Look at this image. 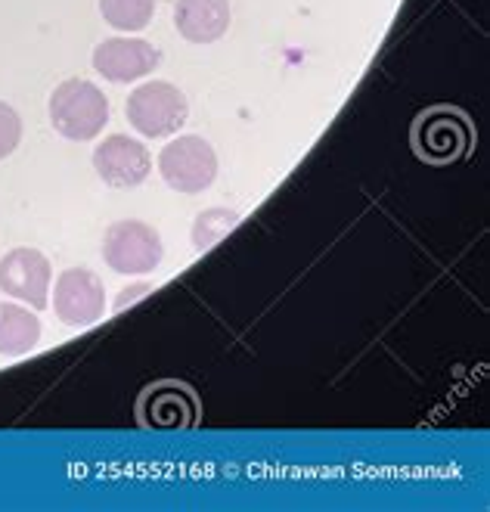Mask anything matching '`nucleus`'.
Listing matches in <instances>:
<instances>
[{"label":"nucleus","mask_w":490,"mask_h":512,"mask_svg":"<svg viewBox=\"0 0 490 512\" xmlns=\"http://www.w3.org/2000/svg\"><path fill=\"white\" fill-rule=\"evenodd\" d=\"M50 125L75 143L97 140L109 125V100L97 84L69 78L50 94Z\"/></svg>","instance_id":"1"},{"label":"nucleus","mask_w":490,"mask_h":512,"mask_svg":"<svg viewBox=\"0 0 490 512\" xmlns=\"http://www.w3.org/2000/svg\"><path fill=\"white\" fill-rule=\"evenodd\" d=\"M128 122L143 137H171L190 118V103L171 81H146L125 103Z\"/></svg>","instance_id":"2"},{"label":"nucleus","mask_w":490,"mask_h":512,"mask_svg":"<svg viewBox=\"0 0 490 512\" xmlns=\"http://www.w3.org/2000/svg\"><path fill=\"white\" fill-rule=\"evenodd\" d=\"M159 171L171 190L193 196L214 184V177H218V153H214L208 140L196 134L177 137L174 143H165V149L159 153Z\"/></svg>","instance_id":"3"},{"label":"nucleus","mask_w":490,"mask_h":512,"mask_svg":"<svg viewBox=\"0 0 490 512\" xmlns=\"http://www.w3.org/2000/svg\"><path fill=\"white\" fill-rule=\"evenodd\" d=\"M162 255L159 230L143 221H115L103 236V258L115 274H149L162 264Z\"/></svg>","instance_id":"4"},{"label":"nucleus","mask_w":490,"mask_h":512,"mask_svg":"<svg viewBox=\"0 0 490 512\" xmlns=\"http://www.w3.org/2000/svg\"><path fill=\"white\" fill-rule=\"evenodd\" d=\"M53 311L66 326H90L106 311V286L87 267H69L53 286Z\"/></svg>","instance_id":"5"},{"label":"nucleus","mask_w":490,"mask_h":512,"mask_svg":"<svg viewBox=\"0 0 490 512\" xmlns=\"http://www.w3.org/2000/svg\"><path fill=\"white\" fill-rule=\"evenodd\" d=\"M50 280V261L38 249H13L0 258V292L13 295L32 311H44L50 305Z\"/></svg>","instance_id":"6"},{"label":"nucleus","mask_w":490,"mask_h":512,"mask_svg":"<svg viewBox=\"0 0 490 512\" xmlns=\"http://www.w3.org/2000/svg\"><path fill=\"white\" fill-rule=\"evenodd\" d=\"M94 168L103 177V184L115 190H128V187H140L149 177L152 159L140 140L128 134H112L94 149Z\"/></svg>","instance_id":"7"},{"label":"nucleus","mask_w":490,"mask_h":512,"mask_svg":"<svg viewBox=\"0 0 490 512\" xmlns=\"http://www.w3.org/2000/svg\"><path fill=\"white\" fill-rule=\"evenodd\" d=\"M159 63L162 53L143 38H106L94 50V69L112 84L140 81L159 69Z\"/></svg>","instance_id":"8"},{"label":"nucleus","mask_w":490,"mask_h":512,"mask_svg":"<svg viewBox=\"0 0 490 512\" xmlns=\"http://www.w3.org/2000/svg\"><path fill=\"white\" fill-rule=\"evenodd\" d=\"M472 146V128L463 115L456 112H432L416 125V149L428 162H456L466 156Z\"/></svg>","instance_id":"9"},{"label":"nucleus","mask_w":490,"mask_h":512,"mask_svg":"<svg viewBox=\"0 0 490 512\" xmlns=\"http://www.w3.org/2000/svg\"><path fill=\"white\" fill-rule=\"evenodd\" d=\"M174 25L180 38L190 44H214L230 28V4L227 0H177Z\"/></svg>","instance_id":"10"},{"label":"nucleus","mask_w":490,"mask_h":512,"mask_svg":"<svg viewBox=\"0 0 490 512\" xmlns=\"http://www.w3.org/2000/svg\"><path fill=\"white\" fill-rule=\"evenodd\" d=\"M140 416H143V423L152 429H187L196 423L199 407H196V398L187 388L162 385V388H152L143 398Z\"/></svg>","instance_id":"11"},{"label":"nucleus","mask_w":490,"mask_h":512,"mask_svg":"<svg viewBox=\"0 0 490 512\" xmlns=\"http://www.w3.org/2000/svg\"><path fill=\"white\" fill-rule=\"evenodd\" d=\"M41 342V320L32 308L0 305V354L22 357Z\"/></svg>","instance_id":"12"},{"label":"nucleus","mask_w":490,"mask_h":512,"mask_svg":"<svg viewBox=\"0 0 490 512\" xmlns=\"http://www.w3.org/2000/svg\"><path fill=\"white\" fill-rule=\"evenodd\" d=\"M100 13L118 32H143L156 13V0H100Z\"/></svg>","instance_id":"13"},{"label":"nucleus","mask_w":490,"mask_h":512,"mask_svg":"<svg viewBox=\"0 0 490 512\" xmlns=\"http://www.w3.org/2000/svg\"><path fill=\"white\" fill-rule=\"evenodd\" d=\"M236 224H239V215L236 212H227V208H208V212H202L196 218V227H193V243H196V249L202 252V249L214 246Z\"/></svg>","instance_id":"14"},{"label":"nucleus","mask_w":490,"mask_h":512,"mask_svg":"<svg viewBox=\"0 0 490 512\" xmlns=\"http://www.w3.org/2000/svg\"><path fill=\"white\" fill-rule=\"evenodd\" d=\"M22 143V118L10 103H0V159H10Z\"/></svg>","instance_id":"15"},{"label":"nucleus","mask_w":490,"mask_h":512,"mask_svg":"<svg viewBox=\"0 0 490 512\" xmlns=\"http://www.w3.org/2000/svg\"><path fill=\"white\" fill-rule=\"evenodd\" d=\"M146 292H149V286H146V283H140V286H131V289H125V295H121V298L115 301V311H125V308L131 305L134 298H143Z\"/></svg>","instance_id":"16"}]
</instances>
